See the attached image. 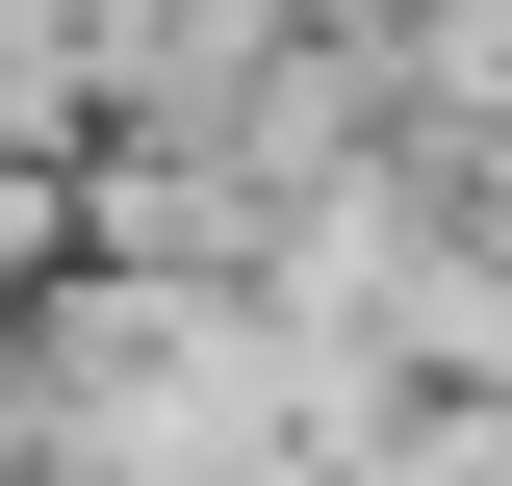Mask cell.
<instances>
[{
  "label": "cell",
  "mask_w": 512,
  "mask_h": 486,
  "mask_svg": "<svg viewBox=\"0 0 512 486\" xmlns=\"http://www.w3.org/2000/svg\"><path fill=\"white\" fill-rule=\"evenodd\" d=\"M26 486H52V461H26Z\"/></svg>",
  "instance_id": "6da1fadb"
}]
</instances>
